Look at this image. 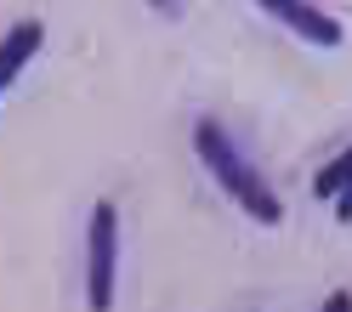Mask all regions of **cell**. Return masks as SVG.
I'll return each mask as SVG.
<instances>
[{
    "label": "cell",
    "mask_w": 352,
    "mask_h": 312,
    "mask_svg": "<svg viewBox=\"0 0 352 312\" xmlns=\"http://www.w3.org/2000/svg\"><path fill=\"white\" fill-rule=\"evenodd\" d=\"M193 153H199V165L216 176V188H222L245 216H256L261 227H278V221H284V199L261 182V170L233 148V137H228L216 120H199V125H193Z\"/></svg>",
    "instance_id": "obj_1"
},
{
    "label": "cell",
    "mask_w": 352,
    "mask_h": 312,
    "mask_svg": "<svg viewBox=\"0 0 352 312\" xmlns=\"http://www.w3.org/2000/svg\"><path fill=\"white\" fill-rule=\"evenodd\" d=\"M114 278H120V210L114 199L91 205V227H85V307L114 312Z\"/></svg>",
    "instance_id": "obj_2"
},
{
    "label": "cell",
    "mask_w": 352,
    "mask_h": 312,
    "mask_svg": "<svg viewBox=\"0 0 352 312\" xmlns=\"http://www.w3.org/2000/svg\"><path fill=\"white\" fill-rule=\"evenodd\" d=\"M261 12H273L284 29H296L301 40H313V46H341L346 40V29H341V17H329V12H318L313 0H256Z\"/></svg>",
    "instance_id": "obj_3"
},
{
    "label": "cell",
    "mask_w": 352,
    "mask_h": 312,
    "mask_svg": "<svg viewBox=\"0 0 352 312\" xmlns=\"http://www.w3.org/2000/svg\"><path fill=\"white\" fill-rule=\"evenodd\" d=\"M40 40H46V23H40V17H23V23L0 40V91H6V85L23 74V63L40 52Z\"/></svg>",
    "instance_id": "obj_4"
},
{
    "label": "cell",
    "mask_w": 352,
    "mask_h": 312,
    "mask_svg": "<svg viewBox=\"0 0 352 312\" xmlns=\"http://www.w3.org/2000/svg\"><path fill=\"white\" fill-rule=\"evenodd\" d=\"M313 188H318V199H341L346 188H352V148L346 153H336L318 176H313Z\"/></svg>",
    "instance_id": "obj_5"
},
{
    "label": "cell",
    "mask_w": 352,
    "mask_h": 312,
    "mask_svg": "<svg viewBox=\"0 0 352 312\" xmlns=\"http://www.w3.org/2000/svg\"><path fill=\"white\" fill-rule=\"evenodd\" d=\"M324 312H352V289H336V296L324 301Z\"/></svg>",
    "instance_id": "obj_6"
},
{
    "label": "cell",
    "mask_w": 352,
    "mask_h": 312,
    "mask_svg": "<svg viewBox=\"0 0 352 312\" xmlns=\"http://www.w3.org/2000/svg\"><path fill=\"white\" fill-rule=\"evenodd\" d=\"M336 221H352V188H346V193L336 199Z\"/></svg>",
    "instance_id": "obj_7"
},
{
    "label": "cell",
    "mask_w": 352,
    "mask_h": 312,
    "mask_svg": "<svg viewBox=\"0 0 352 312\" xmlns=\"http://www.w3.org/2000/svg\"><path fill=\"white\" fill-rule=\"evenodd\" d=\"M153 6H160V0H153Z\"/></svg>",
    "instance_id": "obj_8"
}]
</instances>
